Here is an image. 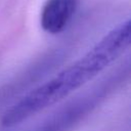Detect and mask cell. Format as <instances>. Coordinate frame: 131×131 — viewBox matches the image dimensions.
I'll use <instances>...</instances> for the list:
<instances>
[{"mask_svg":"<svg viewBox=\"0 0 131 131\" xmlns=\"http://www.w3.org/2000/svg\"><path fill=\"white\" fill-rule=\"evenodd\" d=\"M130 42L131 26L130 20L126 19L111 30L77 61L15 102L4 113L1 125L5 128L14 127L62 100L117 60L129 48Z\"/></svg>","mask_w":131,"mask_h":131,"instance_id":"6da1fadb","label":"cell"},{"mask_svg":"<svg viewBox=\"0 0 131 131\" xmlns=\"http://www.w3.org/2000/svg\"><path fill=\"white\" fill-rule=\"evenodd\" d=\"M78 2L79 0H46L40 14L42 29L52 35L62 32L71 23Z\"/></svg>","mask_w":131,"mask_h":131,"instance_id":"7a4b0ae2","label":"cell"}]
</instances>
